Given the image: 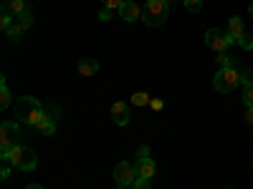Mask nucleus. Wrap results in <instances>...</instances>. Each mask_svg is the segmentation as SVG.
<instances>
[{"mask_svg": "<svg viewBox=\"0 0 253 189\" xmlns=\"http://www.w3.org/2000/svg\"><path fill=\"white\" fill-rule=\"evenodd\" d=\"M0 159H3V164H13V169H18V172H33L38 166L36 152L31 149V146L20 144V141L13 146L8 154H0Z\"/></svg>", "mask_w": 253, "mask_h": 189, "instance_id": "1", "label": "nucleus"}, {"mask_svg": "<svg viewBox=\"0 0 253 189\" xmlns=\"http://www.w3.org/2000/svg\"><path fill=\"white\" fill-rule=\"evenodd\" d=\"M41 116H43V103H41L38 98L20 96L15 101V119L18 121H23V124H28V126H33V129H36V124L41 121Z\"/></svg>", "mask_w": 253, "mask_h": 189, "instance_id": "2", "label": "nucleus"}, {"mask_svg": "<svg viewBox=\"0 0 253 189\" xmlns=\"http://www.w3.org/2000/svg\"><path fill=\"white\" fill-rule=\"evenodd\" d=\"M172 8H167L162 0H147V3L142 5V20H144V26H150V28H157L162 26L167 15H170Z\"/></svg>", "mask_w": 253, "mask_h": 189, "instance_id": "3", "label": "nucleus"}, {"mask_svg": "<svg viewBox=\"0 0 253 189\" xmlns=\"http://www.w3.org/2000/svg\"><path fill=\"white\" fill-rule=\"evenodd\" d=\"M233 43H236V38L230 35L228 31H223V28H208V31H205V46H208L210 51L225 53Z\"/></svg>", "mask_w": 253, "mask_h": 189, "instance_id": "4", "label": "nucleus"}, {"mask_svg": "<svg viewBox=\"0 0 253 189\" xmlns=\"http://www.w3.org/2000/svg\"><path fill=\"white\" fill-rule=\"evenodd\" d=\"M213 86L215 91L220 94H230V91H236L238 86H243L241 83V73L236 68H218L215 78H213Z\"/></svg>", "mask_w": 253, "mask_h": 189, "instance_id": "5", "label": "nucleus"}, {"mask_svg": "<svg viewBox=\"0 0 253 189\" xmlns=\"http://www.w3.org/2000/svg\"><path fill=\"white\" fill-rule=\"evenodd\" d=\"M20 139V126L15 121H3L0 124V154H8Z\"/></svg>", "mask_w": 253, "mask_h": 189, "instance_id": "6", "label": "nucleus"}, {"mask_svg": "<svg viewBox=\"0 0 253 189\" xmlns=\"http://www.w3.org/2000/svg\"><path fill=\"white\" fill-rule=\"evenodd\" d=\"M134 172H137V179H147V182H152V177L157 172V164L150 157V149H147V146H139V157H137V164H134Z\"/></svg>", "mask_w": 253, "mask_h": 189, "instance_id": "7", "label": "nucleus"}, {"mask_svg": "<svg viewBox=\"0 0 253 189\" xmlns=\"http://www.w3.org/2000/svg\"><path fill=\"white\" fill-rule=\"evenodd\" d=\"M134 179H137L134 164H129V161H119V164L114 166V182H117V184H126V187H129Z\"/></svg>", "mask_w": 253, "mask_h": 189, "instance_id": "8", "label": "nucleus"}, {"mask_svg": "<svg viewBox=\"0 0 253 189\" xmlns=\"http://www.w3.org/2000/svg\"><path fill=\"white\" fill-rule=\"evenodd\" d=\"M23 10H28V3H26V0H3V5H0V13H3V15H10V18H18Z\"/></svg>", "mask_w": 253, "mask_h": 189, "instance_id": "9", "label": "nucleus"}, {"mask_svg": "<svg viewBox=\"0 0 253 189\" xmlns=\"http://www.w3.org/2000/svg\"><path fill=\"white\" fill-rule=\"evenodd\" d=\"M119 15H122V20H126V23H134L137 18H142V8L137 3H132V0H124V5L119 8Z\"/></svg>", "mask_w": 253, "mask_h": 189, "instance_id": "10", "label": "nucleus"}, {"mask_svg": "<svg viewBox=\"0 0 253 189\" xmlns=\"http://www.w3.org/2000/svg\"><path fill=\"white\" fill-rule=\"evenodd\" d=\"M112 119H114L117 126H126L129 124V106H126L124 101H117L112 106Z\"/></svg>", "mask_w": 253, "mask_h": 189, "instance_id": "11", "label": "nucleus"}, {"mask_svg": "<svg viewBox=\"0 0 253 189\" xmlns=\"http://www.w3.org/2000/svg\"><path fill=\"white\" fill-rule=\"evenodd\" d=\"M76 68H79V76H96V71H99V61H94V58H81L79 63H76Z\"/></svg>", "mask_w": 253, "mask_h": 189, "instance_id": "12", "label": "nucleus"}, {"mask_svg": "<svg viewBox=\"0 0 253 189\" xmlns=\"http://www.w3.org/2000/svg\"><path fill=\"white\" fill-rule=\"evenodd\" d=\"M36 131H41L43 136H53L56 134V119H51L46 111H43V116H41V121L36 124Z\"/></svg>", "mask_w": 253, "mask_h": 189, "instance_id": "13", "label": "nucleus"}, {"mask_svg": "<svg viewBox=\"0 0 253 189\" xmlns=\"http://www.w3.org/2000/svg\"><path fill=\"white\" fill-rule=\"evenodd\" d=\"M10 106H13V94L8 91V81L0 78V109L8 111Z\"/></svg>", "mask_w": 253, "mask_h": 189, "instance_id": "14", "label": "nucleus"}, {"mask_svg": "<svg viewBox=\"0 0 253 189\" xmlns=\"http://www.w3.org/2000/svg\"><path fill=\"white\" fill-rule=\"evenodd\" d=\"M228 33H230V35H233L236 40H238V38H241V35L246 33V31H243V20H241L238 15H233V18H230V20H228Z\"/></svg>", "mask_w": 253, "mask_h": 189, "instance_id": "15", "label": "nucleus"}, {"mask_svg": "<svg viewBox=\"0 0 253 189\" xmlns=\"http://www.w3.org/2000/svg\"><path fill=\"white\" fill-rule=\"evenodd\" d=\"M215 63H218V68H236V56H230L228 51L215 53Z\"/></svg>", "mask_w": 253, "mask_h": 189, "instance_id": "16", "label": "nucleus"}, {"mask_svg": "<svg viewBox=\"0 0 253 189\" xmlns=\"http://www.w3.org/2000/svg\"><path fill=\"white\" fill-rule=\"evenodd\" d=\"M150 101H152V96L147 94V91H137V94L132 96V106L142 109V106H150Z\"/></svg>", "mask_w": 253, "mask_h": 189, "instance_id": "17", "label": "nucleus"}, {"mask_svg": "<svg viewBox=\"0 0 253 189\" xmlns=\"http://www.w3.org/2000/svg\"><path fill=\"white\" fill-rule=\"evenodd\" d=\"M23 31H26V28H23V26H20L18 20H15V23L10 26V31H8L5 35H8V40H13V43H18V40H23Z\"/></svg>", "mask_w": 253, "mask_h": 189, "instance_id": "18", "label": "nucleus"}, {"mask_svg": "<svg viewBox=\"0 0 253 189\" xmlns=\"http://www.w3.org/2000/svg\"><path fill=\"white\" fill-rule=\"evenodd\" d=\"M15 20H18V23L23 26L26 31H28V28L33 26V10H31V8H28V10H23V13H20V15H18Z\"/></svg>", "mask_w": 253, "mask_h": 189, "instance_id": "19", "label": "nucleus"}, {"mask_svg": "<svg viewBox=\"0 0 253 189\" xmlns=\"http://www.w3.org/2000/svg\"><path fill=\"white\" fill-rule=\"evenodd\" d=\"M185 10L187 13H200L203 10V0H185Z\"/></svg>", "mask_w": 253, "mask_h": 189, "instance_id": "20", "label": "nucleus"}, {"mask_svg": "<svg viewBox=\"0 0 253 189\" xmlns=\"http://www.w3.org/2000/svg\"><path fill=\"white\" fill-rule=\"evenodd\" d=\"M236 43H238V46H241L243 51H251V48H253V35H248V33H243V35H241V38L236 40Z\"/></svg>", "mask_w": 253, "mask_h": 189, "instance_id": "21", "label": "nucleus"}, {"mask_svg": "<svg viewBox=\"0 0 253 189\" xmlns=\"http://www.w3.org/2000/svg\"><path fill=\"white\" fill-rule=\"evenodd\" d=\"M243 103H246V106H253V83L243 86Z\"/></svg>", "mask_w": 253, "mask_h": 189, "instance_id": "22", "label": "nucleus"}, {"mask_svg": "<svg viewBox=\"0 0 253 189\" xmlns=\"http://www.w3.org/2000/svg\"><path fill=\"white\" fill-rule=\"evenodd\" d=\"M101 5L109 8V10H114V13H119V8L124 5V0H101Z\"/></svg>", "mask_w": 253, "mask_h": 189, "instance_id": "23", "label": "nucleus"}, {"mask_svg": "<svg viewBox=\"0 0 253 189\" xmlns=\"http://www.w3.org/2000/svg\"><path fill=\"white\" fill-rule=\"evenodd\" d=\"M241 83L243 86H248V83H253V68H241Z\"/></svg>", "mask_w": 253, "mask_h": 189, "instance_id": "24", "label": "nucleus"}, {"mask_svg": "<svg viewBox=\"0 0 253 189\" xmlns=\"http://www.w3.org/2000/svg\"><path fill=\"white\" fill-rule=\"evenodd\" d=\"M43 111H46L51 119H56V121H58V114H61V109L56 106V103H43Z\"/></svg>", "mask_w": 253, "mask_h": 189, "instance_id": "25", "label": "nucleus"}, {"mask_svg": "<svg viewBox=\"0 0 253 189\" xmlns=\"http://www.w3.org/2000/svg\"><path fill=\"white\" fill-rule=\"evenodd\" d=\"M15 23V18H10V15H0V28H3L5 33L10 31V26Z\"/></svg>", "mask_w": 253, "mask_h": 189, "instance_id": "26", "label": "nucleus"}, {"mask_svg": "<svg viewBox=\"0 0 253 189\" xmlns=\"http://www.w3.org/2000/svg\"><path fill=\"white\" fill-rule=\"evenodd\" d=\"M129 189H152V187H150V182H147V179H134L129 184Z\"/></svg>", "mask_w": 253, "mask_h": 189, "instance_id": "27", "label": "nucleus"}, {"mask_svg": "<svg viewBox=\"0 0 253 189\" xmlns=\"http://www.w3.org/2000/svg\"><path fill=\"white\" fill-rule=\"evenodd\" d=\"M112 13H114V10H109V8H101V10H99V20H104V23H107V20L112 18Z\"/></svg>", "mask_w": 253, "mask_h": 189, "instance_id": "28", "label": "nucleus"}, {"mask_svg": "<svg viewBox=\"0 0 253 189\" xmlns=\"http://www.w3.org/2000/svg\"><path fill=\"white\" fill-rule=\"evenodd\" d=\"M150 109H152V111H162V109H165V103H162L160 98H152V101H150Z\"/></svg>", "mask_w": 253, "mask_h": 189, "instance_id": "29", "label": "nucleus"}, {"mask_svg": "<svg viewBox=\"0 0 253 189\" xmlns=\"http://www.w3.org/2000/svg\"><path fill=\"white\" fill-rule=\"evenodd\" d=\"M10 166H13V164H3V169H0V179H3V182L10 177Z\"/></svg>", "mask_w": 253, "mask_h": 189, "instance_id": "30", "label": "nucleus"}, {"mask_svg": "<svg viewBox=\"0 0 253 189\" xmlns=\"http://www.w3.org/2000/svg\"><path fill=\"white\" fill-rule=\"evenodd\" d=\"M246 121L253 126V106H248V111H246Z\"/></svg>", "mask_w": 253, "mask_h": 189, "instance_id": "31", "label": "nucleus"}, {"mask_svg": "<svg viewBox=\"0 0 253 189\" xmlns=\"http://www.w3.org/2000/svg\"><path fill=\"white\" fill-rule=\"evenodd\" d=\"M26 189H43V187H41V184H28Z\"/></svg>", "mask_w": 253, "mask_h": 189, "instance_id": "32", "label": "nucleus"}, {"mask_svg": "<svg viewBox=\"0 0 253 189\" xmlns=\"http://www.w3.org/2000/svg\"><path fill=\"white\" fill-rule=\"evenodd\" d=\"M162 3H165L167 8H172V3H175V0H162Z\"/></svg>", "mask_w": 253, "mask_h": 189, "instance_id": "33", "label": "nucleus"}, {"mask_svg": "<svg viewBox=\"0 0 253 189\" xmlns=\"http://www.w3.org/2000/svg\"><path fill=\"white\" fill-rule=\"evenodd\" d=\"M248 15H251V18H253V3H251V5H248Z\"/></svg>", "mask_w": 253, "mask_h": 189, "instance_id": "34", "label": "nucleus"}, {"mask_svg": "<svg viewBox=\"0 0 253 189\" xmlns=\"http://www.w3.org/2000/svg\"><path fill=\"white\" fill-rule=\"evenodd\" d=\"M117 189H129V187H126V184H117Z\"/></svg>", "mask_w": 253, "mask_h": 189, "instance_id": "35", "label": "nucleus"}]
</instances>
